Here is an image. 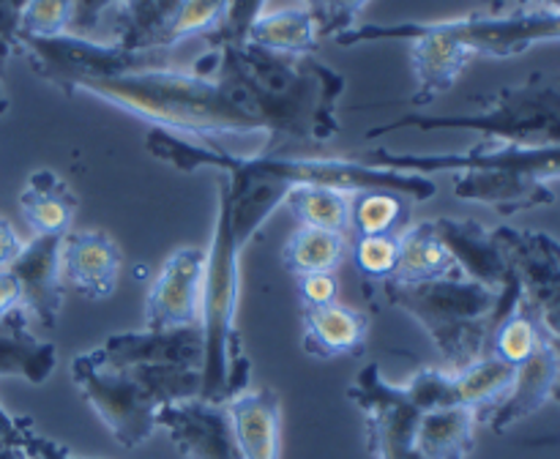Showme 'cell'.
<instances>
[{
	"label": "cell",
	"mask_w": 560,
	"mask_h": 459,
	"mask_svg": "<svg viewBox=\"0 0 560 459\" xmlns=\"http://www.w3.org/2000/svg\"><path fill=\"white\" fill-rule=\"evenodd\" d=\"M145 148L153 158L175 169L213 167L222 173L230 189L235 238L241 246L268 222L273 211L288 200L293 186L315 184L345 191L386 189L408 197L410 202H427L438 195V184L430 175L399 173L377 167L364 158L345 156H306V153H233L222 145H202L170 131L151 129Z\"/></svg>",
	"instance_id": "cell-1"
},
{
	"label": "cell",
	"mask_w": 560,
	"mask_h": 459,
	"mask_svg": "<svg viewBox=\"0 0 560 459\" xmlns=\"http://www.w3.org/2000/svg\"><path fill=\"white\" fill-rule=\"evenodd\" d=\"M124 109L151 123V129L170 131L202 145H222L230 137H262L268 145V123L260 107L244 85L219 66L211 49L197 58L191 69L131 71L109 80L85 82L74 91ZM260 148V151H262Z\"/></svg>",
	"instance_id": "cell-2"
},
{
	"label": "cell",
	"mask_w": 560,
	"mask_h": 459,
	"mask_svg": "<svg viewBox=\"0 0 560 459\" xmlns=\"http://www.w3.org/2000/svg\"><path fill=\"white\" fill-rule=\"evenodd\" d=\"M206 49L260 107L268 123V145L260 153L320 148L339 134L337 107L345 96V76L315 55L271 52L249 42Z\"/></svg>",
	"instance_id": "cell-3"
},
{
	"label": "cell",
	"mask_w": 560,
	"mask_h": 459,
	"mask_svg": "<svg viewBox=\"0 0 560 459\" xmlns=\"http://www.w3.org/2000/svg\"><path fill=\"white\" fill-rule=\"evenodd\" d=\"M383 298L421 322L441 353L443 369L459 372L490 353L498 322L517 306V279L503 290H490L454 273L432 282H381Z\"/></svg>",
	"instance_id": "cell-4"
},
{
	"label": "cell",
	"mask_w": 560,
	"mask_h": 459,
	"mask_svg": "<svg viewBox=\"0 0 560 459\" xmlns=\"http://www.w3.org/2000/svg\"><path fill=\"white\" fill-rule=\"evenodd\" d=\"M219 211L211 246L206 249V284H202V366L200 399L228 402L249 382V355L241 348L235 315L241 293V251L235 238L233 208H230L228 180H219Z\"/></svg>",
	"instance_id": "cell-5"
},
{
	"label": "cell",
	"mask_w": 560,
	"mask_h": 459,
	"mask_svg": "<svg viewBox=\"0 0 560 459\" xmlns=\"http://www.w3.org/2000/svg\"><path fill=\"white\" fill-rule=\"evenodd\" d=\"M71 380L109 435L137 448L156 429L159 410L200 397V369L180 366H126L113 369L93 350L71 358Z\"/></svg>",
	"instance_id": "cell-6"
},
{
	"label": "cell",
	"mask_w": 560,
	"mask_h": 459,
	"mask_svg": "<svg viewBox=\"0 0 560 459\" xmlns=\"http://www.w3.org/2000/svg\"><path fill=\"white\" fill-rule=\"evenodd\" d=\"M408 129L479 131L485 140L517 142V145H560V74L534 71L523 85L476 96L470 113L399 115L366 131V140Z\"/></svg>",
	"instance_id": "cell-7"
},
{
	"label": "cell",
	"mask_w": 560,
	"mask_h": 459,
	"mask_svg": "<svg viewBox=\"0 0 560 459\" xmlns=\"http://www.w3.org/2000/svg\"><path fill=\"white\" fill-rule=\"evenodd\" d=\"M175 49L178 47L124 49L113 42H96V38L74 36V33L55 38H16V55L27 58L33 74L69 96H74L77 87L85 82L173 66Z\"/></svg>",
	"instance_id": "cell-8"
},
{
	"label": "cell",
	"mask_w": 560,
	"mask_h": 459,
	"mask_svg": "<svg viewBox=\"0 0 560 459\" xmlns=\"http://www.w3.org/2000/svg\"><path fill=\"white\" fill-rule=\"evenodd\" d=\"M364 162L399 173H468V169H506L550 184L560 178V145H517V142L481 140L465 153H392L372 151Z\"/></svg>",
	"instance_id": "cell-9"
},
{
	"label": "cell",
	"mask_w": 560,
	"mask_h": 459,
	"mask_svg": "<svg viewBox=\"0 0 560 459\" xmlns=\"http://www.w3.org/2000/svg\"><path fill=\"white\" fill-rule=\"evenodd\" d=\"M348 399L364 413L370 454L375 459H413V440L424 408L416 402L408 382L394 386L370 364L348 388Z\"/></svg>",
	"instance_id": "cell-10"
},
{
	"label": "cell",
	"mask_w": 560,
	"mask_h": 459,
	"mask_svg": "<svg viewBox=\"0 0 560 459\" xmlns=\"http://www.w3.org/2000/svg\"><path fill=\"white\" fill-rule=\"evenodd\" d=\"M509 271L520 284V298L534 309L545 331L560 342V240L536 229H492Z\"/></svg>",
	"instance_id": "cell-11"
},
{
	"label": "cell",
	"mask_w": 560,
	"mask_h": 459,
	"mask_svg": "<svg viewBox=\"0 0 560 459\" xmlns=\"http://www.w3.org/2000/svg\"><path fill=\"white\" fill-rule=\"evenodd\" d=\"M206 249L180 246L164 260L145 301V328L200 326Z\"/></svg>",
	"instance_id": "cell-12"
},
{
	"label": "cell",
	"mask_w": 560,
	"mask_h": 459,
	"mask_svg": "<svg viewBox=\"0 0 560 459\" xmlns=\"http://www.w3.org/2000/svg\"><path fill=\"white\" fill-rule=\"evenodd\" d=\"M93 355L104 366L126 369V366H180L200 369L202 366V331L189 328H142V331L113 333L104 339Z\"/></svg>",
	"instance_id": "cell-13"
},
{
	"label": "cell",
	"mask_w": 560,
	"mask_h": 459,
	"mask_svg": "<svg viewBox=\"0 0 560 459\" xmlns=\"http://www.w3.org/2000/svg\"><path fill=\"white\" fill-rule=\"evenodd\" d=\"M156 426L167 429L173 446L186 459H244L224 402L195 397L167 404L159 410Z\"/></svg>",
	"instance_id": "cell-14"
},
{
	"label": "cell",
	"mask_w": 560,
	"mask_h": 459,
	"mask_svg": "<svg viewBox=\"0 0 560 459\" xmlns=\"http://www.w3.org/2000/svg\"><path fill=\"white\" fill-rule=\"evenodd\" d=\"M124 255L109 235L98 229H71L60 240V276L66 293L85 301H104L118 287Z\"/></svg>",
	"instance_id": "cell-15"
},
{
	"label": "cell",
	"mask_w": 560,
	"mask_h": 459,
	"mask_svg": "<svg viewBox=\"0 0 560 459\" xmlns=\"http://www.w3.org/2000/svg\"><path fill=\"white\" fill-rule=\"evenodd\" d=\"M60 240L55 235H33L9 268L22 287V315L31 326L52 328L63 309Z\"/></svg>",
	"instance_id": "cell-16"
},
{
	"label": "cell",
	"mask_w": 560,
	"mask_h": 459,
	"mask_svg": "<svg viewBox=\"0 0 560 459\" xmlns=\"http://www.w3.org/2000/svg\"><path fill=\"white\" fill-rule=\"evenodd\" d=\"M558 382H560V350L556 339L547 333L541 348L536 350L523 366H517V377H514L506 397H503L498 404H492L490 410L479 413V421H485L492 432L503 435V432L512 429L514 424L528 419L530 413L545 408V404L552 399V393H556Z\"/></svg>",
	"instance_id": "cell-17"
},
{
	"label": "cell",
	"mask_w": 560,
	"mask_h": 459,
	"mask_svg": "<svg viewBox=\"0 0 560 459\" xmlns=\"http://www.w3.org/2000/svg\"><path fill=\"white\" fill-rule=\"evenodd\" d=\"M438 238L454 257V266L463 276L485 284L490 290H503L512 282V271L498 246L492 229L474 219H432Z\"/></svg>",
	"instance_id": "cell-18"
},
{
	"label": "cell",
	"mask_w": 560,
	"mask_h": 459,
	"mask_svg": "<svg viewBox=\"0 0 560 459\" xmlns=\"http://www.w3.org/2000/svg\"><path fill=\"white\" fill-rule=\"evenodd\" d=\"M452 191L459 200L479 202V205L498 211L501 216H512V213L556 202V191L550 189V184H541V180L528 178V175L506 173V169L457 173Z\"/></svg>",
	"instance_id": "cell-19"
},
{
	"label": "cell",
	"mask_w": 560,
	"mask_h": 459,
	"mask_svg": "<svg viewBox=\"0 0 560 459\" xmlns=\"http://www.w3.org/2000/svg\"><path fill=\"white\" fill-rule=\"evenodd\" d=\"M235 443L244 459H279L282 451V404L268 386L244 388L224 402Z\"/></svg>",
	"instance_id": "cell-20"
},
{
	"label": "cell",
	"mask_w": 560,
	"mask_h": 459,
	"mask_svg": "<svg viewBox=\"0 0 560 459\" xmlns=\"http://www.w3.org/2000/svg\"><path fill=\"white\" fill-rule=\"evenodd\" d=\"M301 348L312 358L331 361L339 355H359L370 339V317L339 301L328 306H301Z\"/></svg>",
	"instance_id": "cell-21"
},
{
	"label": "cell",
	"mask_w": 560,
	"mask_h": 459,
	"mask_svg": "<svg viewBox=\"0 0 560 459\" xmlns=\"http://www.w3.org/2000/svg\"><path fill=\"white\" fill-rule=\"evenodd\" d=\"M20 211L33 235L63 238L80 211V197L55 169H36L22 186Z\"/></svg>",
	"instance_id": "cell-22"
},
{
	"label": "cell",
	"mask_w": 560,
	"mask_h": 459,
	"mask_svg": "<svg viewBox=\"0 0 560 459\" xmlns=\"http://www.w3.org/2000/svg\"><path fill=\"white\" fill-rule=\"evenodd\" d=\"M479 413L465 404L424 410L416 426L413 459H465L476 446Z\"/></svg>",
	"instance_id": "cell-23"
},
{
	"label": "cell",
	"mask_w": 560,
	"mask_h": 459,
	"mask_svg": "<svg viewBox=\"0 0 560 459\" xmlns=\"http://www.w3.org/2000/svg\"><path fill=\"white\" fill-rule=\"evenodd\" d=\"M180 0H120L104 25L102 42L124 49L170 47L167 33Z\"/></svg>",
	"instance_id": "cell-24"
},
{
	"label": "cell",
	"mask_w": 560,
	"mask_h": 459,
	"mask_svg": "<svg viewBox=\"0 0 560 459\" xmlns=\"http://www.w3.org/2000/svg\"><path fill=\"white\" fill-rule=\"evenodd\" d=\"M399 240V257L397 268H394L392 282L416 284V282H432V279H446L454 276L457 266L443 240L438 238L435 224L430 222H416L405 227L397 235ZM388 282V279H386Z\"/></svg>",
	"instance_id": "cell-25"
},
{
	"label": "cell",
	"mask_w": 560,
	"mask_h": 459,
	"mask_svg": "<svg viewBox=\"0 0 560 459\" xmlns=\"http://www.w3.org/2000/svg\"><path fill=\"white\" fill-rule=\"evenodd\" d=\"M244 42L282 55H312L320 42V25L310 9L288 5V9L262 11L246 31Z\"/></svg>",
	"instance_id": "cell-26"
},
{
	"label": "cell",
	"mask_w": 560,
	"mask_h": 459,
	"mask_svg": "<svg viewBox=\"0 0 560 459\" xmlns=\"http://www.w3.org/2000/svg\"><path fill=\"white\" fill-rule=\"evenodd\" d=\"M58 364V350L31 331V322L16 320L0 326V377H22L42 386L49 380Z\"/></svg>",
	"instance_id": "cell-27"
},
{
	"label": "cell",
	"mask_w": 560,
	"mask_h": 459,
	"mask_svg": "<svg viewBox=\"0 0 560 459\" xmlns=\"http://www.w3.org/2000/svg\"><path fill=\"white\" fill-rule=\"evenodd\" d=\"M517 369L501 361L498 355L487 353L479 361H474L465 369L452 372L454 402L474 408L476 413H485L492 404L501 402L512 388Z\"/></svg>",
	"instance_id": "cell-28"
},
{
	"label": "cell",
	"mask_w": 560,
	"mask_h": 459,
	"mask_svg": "<svg viewBox=\"0 0 560 459\" xmlns=\"http://www.w3.org/2000/svg\"><path fill=\"white\" fill-rule=\"evenodd\" d=\"M350 197L353 191L334 189V186H293L284 200L299 227L328 229V233H350Z\"/></svg>",
	"instance_id": "cell-29"
},
{
	"label": "cell",
	"mask_w": 560,
	"mask_h": 459,
	"mask_svg": "<svg viewBox=\"0 0 560 459\" xmlns=\"http://www.w3.org/2000/svg\"><path fill=\"white\" fill-rule=\"evenodd\" d=\"M345 251H348V240L342 233L299 227L284 240L282 262L295 279L310 276V273H334Z\"/></svg>",
	"instance_id": "cell-30"
},
{
	"label": "cell",
	"mask_w": 560,
	"mask_h": 459,
	"mask_svg": "<svg viewBox=\"0 0 560 459\" xmlns=\"http://www.w3.org/2000/svg\"><path fill=\"white\" fill-rule=\"evenodd\" d=\"M545 339V326H541L539 317L534 315V309L520 298L517 306L498 322L495 333H492L490 353L517 369V366H523L525 361L541 348Z\"/></svg>",
	"instance_id": "cell-31"
},
{
	"label": "cell",
	"mask_w": 560,
	"mask_h": 459,
	"mask_svg": "<svg viewBox=\"0 0 560 459\" xmlns=\"http://www.w3.org/2000/svg\"><path fill=\"white\" fill-rule=\"evenodd\" d=\"M410 200L386 189L353 191L350 197V233L355 238L366 235H394V229L408 216Z\"/></svg>",
	"instance_id": "cell-32"
},
{
	"label": "cell",
	"mask_w": 560,
	"mask_h": 459,
	"mask_svg": "<svg viewBox=\"0 0 560 459\" xmlns=\"http://www.w3.org/2000/svg\"><path fill=\"white\" fill-rule=\"evenodd\" d=\"M233 0H180L170 22L167 44L180 47L189 38H208L224 25Z\"/></svg>",
	"instance_id": "cell-33"
},
{
	"label": "cell",
	"mask_w": 560,
	"mask_h": 459,
	"mask_svg": "<svg viewBox=\"0 0 560 459\" xmlns=\"http://www.w3.org/2000/svg\"><path fill=\"white\" fill-rule=\"evenodd\" d=\"M399 257L397 235H366V238L353 240V260L355 268L370 282H386L394 276Z\"/></svg>",
	"instance_id": "cell-34"
},
{
	"label": "cell",
	"mask_w": 560,
	"mask_h": 459,
	"mask_svg": "<svg viewBox=\"0 0 560 459\" xmlns=\"http://www.w3.org/2000/svg\"><path fill=\"white\" fill-rule=\"evenodd\" d=\"M74 0H31L22 11L20 36L55 38L71 31Z\"/></svg>",
	"instance_id": "cell-35"
},
{
	"label": "cell",
	"mask_w": 560,
	"mask_h": 459,
	"mask_svg": "<svg viewBox=\"0 0 560 459\" xmlns=\"http://www.w3.org/2000/svg\"><path fill=\"white\" fill-rule=\"evenodd\" d=\"M118 3L120 0H74V20H71L69 33L102 42L104 25H107L109 14L118 9Z\"/></svg>",
	"instance_id": "cell-36"
},
{
	"label": "cell",
	"mask_w": 560,
	"mask_h": 459,
	"mask_svg": "<svg viewBox=\"0 0 560 459\" xmlns=\"http://www.w3.org/2000/svg\"><path fill=\"white\" fill-rule=\"evenodd\" d=\"M366 3L370 0H331L326 16L320 20V36L337 38L342 33L353 31L359 25V16L366 9Z\"/></svg>",
	"instance_id": "cell-37"
},
{
	"label": "cell",
	"mask_w": 560,
	"mask_h": 459,
	"mask_svg": "<svg viewBox=\"0 0 560 459\" xmlns=\"http://www.w3.org/2000/svg\"><path fill=\"white\" fill-rule=\"evenodd\" d=\"M301 306H328L339 301V282L334 273H310L299 276Z\"/></svg>",
	"instance_id": "cell-38"
},
{
	"label": "cell",
	"mask_w": 560,
	"mask_h": 459,
	"mask_svg": "<svg viewBox=\"0 0 560 459\" xmlns=\"http://www.w3.org/2000/svg\"><path fill=\"white\" fill-rule=\"evenodd\" d=\"M31 0H0V58L16 55V38H20L22 11Z\"/></svg>",
	"instance_id": "cell-39"
},
{
	"label": "cell",
	"mask_w": 560,
	"mask_h": 459,
	"mask_svg": "<svg viewBox=\"0 0 560 459\" xmlns=\"http://www.w3.org/2000/svg\"><path fill=\"white\" fill-rule=\"evenodd\" d=\"M16 320H27L22 315V287L14 273L5 268L0 271V326H11Z\"/></svg>",
	"instance_id": "cell-40"
},
{
	"label": "cell",
	"mask_w": 560,
	"mask_h": 459,
	"mask_svg": "<svg viewBox=\"0 0 560 459\" xmlns=\"http://www.w3.org/2000/svg\"><path fill=\"white\" fill-rule=\"evenodd\" d=\"M20 446L25 448L31 459H77L74 451H69V448L60 446V443L49 440V437H42L36 429L27 432V435L22 437Z\"/></svg>",
	"instance_id": "cell-41"
},
{
	"label": "cell",
	"mask_w": 560,
	"mask_h": 459,
	"mask_svg": "<svg viewBox=\"0 0 560 459\" xmlns=\"http://www.w3.org/2000/svg\"><path fill=\"white\" fill-rule=\"evenodd\" d=\"M22 246H25V240L20 238V233L14 229V224L5 222V219H0V271L11 268V262L20 257Z\"/></svg>",
	"instance_id": "cell-42"
},
{
	"label": "cell",
	"mask_w": 560,
	"mask_h": 459,
	"mask_svg": "<svg viewBox=\"0 0 560 459\" xmlns=\"http://www.w3.org/2000/svg\"><path fill=\"white\" fill-rule=\"evenodd\" d=\"M31 429H36V426L27 424L22 426V429H11V426L0 424V443H22V437H25Z\"/></svg>",
	"instance_id": "cell-43"
},
{
	"label": "cell",
	"mask_w": 560,
	"mask_h": 459,
	"mask_svg": "<svg viewBox=\"0 0 560 459\" xmlns=\"http://www.w3.org/2000/svg\"><path fill=\"white\" fill-rule=\"evenodd\" d=\"M0 459H31L20 443H0Z\"/></svg>",
	"instance_id": "cell-44"
},
{
	"label": "cell",
	"mask_w": 560,
	"mask_h": 459,
	"mask_svg": "<svg viewBox=\"0 0 560 459\" xmlns=\"http://www.w3.org/2000/svg\"><path fill=\"white\" fill-rule=\"evenodd\" d=\"M328 3H331V0H301V5H304V9H310L312 14H315L317 25H320V20H323V16H326Z\"/></svg>",
	"instance_id": "cell-45"
},
{
	"label": "cell",
	"mask_w": 560,
	"mask_h": 459,
	"mask_svg": "<svg viewBox=\"0 0 560 459\" xmlns=\"http://www.w3.org/2000/svg\"><path fill=\"white\" fill-rule=\"evenodd\" d=\"M0 424L11 426V429H22V426L33 424V421H31V419H16V415H11L9 410H5L3 404H0Z\"/></svg>",
	"instance_id": "cell-46"
},
{
	"label": "cell",
	"mask_w": 560,
	"mask_h": 459,
	"mask_svg": "<svg viewBox=\"0 0 560 459\" xmlns=\"http://www.w3.org/2000/svg\"><path fill=\"white\" fill-rule=\"evenodd\" d=\"M0 66H3V58H0ZM5 109H9V96H5L3 80H0V115H3Z\"/></svg>",
	"instance_id": "cell-47"
},
{
	"label": "cell",
	"mask_w": 560,
	"mask_h": 459,
	"mask_svg": "<svg viewBox=\"0 0 560 459\" xmlns=\"http://www.w3.org/2000/svg\"><path fill=\"white\" fill-rule=\"evenodd\" d=\"M558 344V350H560V342H556ZM552 399H556V402L560 404V382H558V388H556V393H552Z\"/></svg>",
	"instance_id": "cell-48"
},
{
	"label": "cell",
	"mask_w": 560,
	"mask_h": 459,
	"mask_svg": "<svg viewBox=\"0 0 560 459\" xmlns=\"http://www.w3.org/2000/svg\"><path fill=\"white\" fill-rule=\"evenodd\" d=\"M77 459H88V457H77Z\"/></svg>",
	"instance_id": "cell-49"
}]
</instances>
